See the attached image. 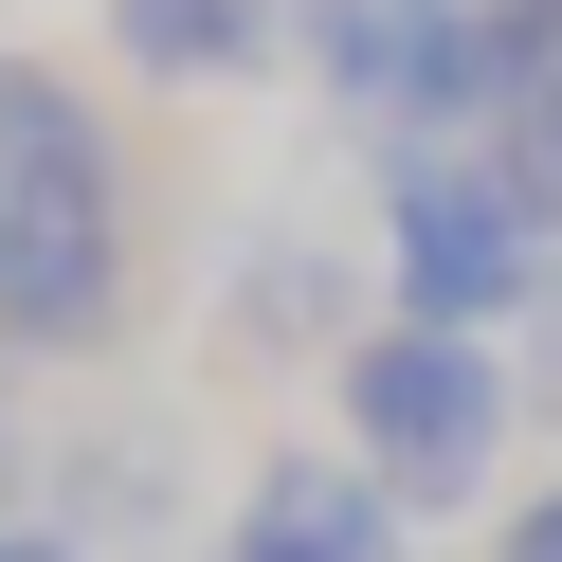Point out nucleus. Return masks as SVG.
<instances>
[{
  "instance_id": "1",
  "label": "nucleus",
  "mask_w": 562,
  "mask_h": 562,
  "mask_svg": "<svg viewBox=\"0 0 562 562\" xmlns=\"http://www.w3.org/2000/svg\"><path fill=\"white\" fill-rule=\"evenodd\" d=\"M127 308V164H110V110H91L55 55H0V345H110Z\"/></svg>"
},
{
  "instance_id": "2",
  "label": "nucleus",
  "mask_w": 562,
  "mask_h": 562,
  "mask_svg": "<svg viewBox=\"0 0 562 562\" xmlns=\"http://www.w3.org/2000/svg\"><path fill=\"white\" fill-rule=\"evenodd\" d=\"M508 417H526V381H508L490 327H417V308H381V327L345 345V453H363L400 508H472V490L508 472Z\"/></svg>"
},
{
  "instance_id": "3",
  "label": "nucleus",
  "mask_w": 562,
  "mask_h": 562,
  "mask_svg": "<svg viewBox=\"0 0 562 562\" xmlns=\"http://www.w3.org/2000/svg\"><path fill=\"white\" fill-rule=\"evenodd\" d=\"M381 308H417V327H508V308H544V200L490 146H400L381 164Z\"/></svg>"
},
{
  "instance_id": "4",
  "label": "nucleus",
  "mask_w": 562,
  "mask_h": 562,
  "mask_svg": "<svg viewBox=\"0 0 562 562\" xmlns=\"http://www.w3.org/2000/svg\"><path fill=\"white\" fill-rule=\"evenodd\" d=\"M218 562H400V490L363 453H272L255 508L218 526Z\"/></svg>"
},
{
  "instance_id": "5",
  "label": "nucleus",
  "mask_w": 562,
  "mask_h": 562,
  "mask_svg": "<svg viewBox=\"0 0 562 562\" xmlns=\"http://www.w3.org/2000/svg\"><path fill=\"white\" fill-rule=\"evenodd\" d=\"M272 37H291V0H110V55L164 91H236L272 74Z\"/></svg>"
},
{
  "instance_id": "6",
  "label": "nucleus",
  "mask_w": 562,
  "mask_h": 562,
  "mask_svg": "<svg viewBox=\"0 0 562 562\" xmlns=\"http://www.w3.org/2000/svg\"><path fill=\"white\" fill-rule=\"evenodd\" d=\"M218 327H236V345H272V363H291V327H308V345L345 363L381 308H363V272H345V255H308V236H255V255H236V308H218Z\"/></svg>"
},
{
  "instance_id": "7",
  "label": "nucleus",
  "mask_w": 562,
  "mask_h": 562,
  "mask_svg": "<svg viewBox=\"0 0 562 562\" xmlns=\"http://www.w3.org/2000/svg\"><path fill=\"white\" fill-rule=\"evenodd\" d=\"M490 562H562V490H526V508L490 526Z\"/></svg>"
},
{
  "instance_id": "8",
  "label": "nucleus",
  "mask_w": 562,
  "mask_h": 562,
  "mask_svg": "<svg viewBox=\"0 0 562 562\" xmlns=\"http://www.w3.org/2000/svg\"><path fill=\"white\" fill-rule=\"evenodd\" d=\"M0 562H91V544H74V526H0Z\"/></svg>"
},
{
  "instance_id": "9",
  "label": "nucleus",
  "mask_w": 562,
  "mask_h": 562,
  "mask_svg": "<svg viewBox=\"0 0 562 562\" xmlns=\"http://www.w3.org/2000/svg\"><path fill=\"white\" fill-rule=\"evenodd\" d=\"M544 400H562V272H544Z\"/></svg>"
}]
</instances>
